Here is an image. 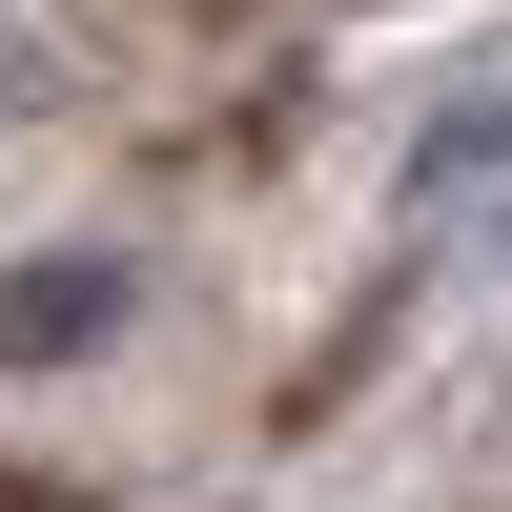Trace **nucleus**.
I'll use <instances>...</instances> for the list:
<instances>
[{
  "label": "nucleus",
  "mask_w": 512,
  "mask_h": 512,
  "mask_svg": "<svg viewBox=\"0 0 512 512\" xmlns=\"http://www.w3.org/2000/svg\"><path fill=\"white\" fill-rule=\"evenodd\" d=\"M103 308H123V267H21V287H0V349H21V369H62Z\"/></svg>",
  "instance_id": "f257e3e1"
}]
</instances>
